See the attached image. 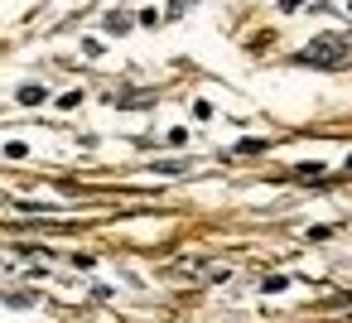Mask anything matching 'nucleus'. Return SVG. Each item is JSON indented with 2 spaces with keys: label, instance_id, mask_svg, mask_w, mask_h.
<instances>
[{
  "label": "nucleus",
  "instance_id": "f257e3e1",
  "mask_svg": "<svg viewBox=\"0 0 352 323\" xmlns=\"http://www.w3.org/2000/svg\"><path fill=\"white\" fill-rule=\"evenodd\" d=\"M299 63L304 68H347L352 63V44L342 39V34H318V39H309L304 49H299Z\"/></svg>",
  "mask_w": 352,
  "mask_h": 323
},
{
  "label": "nucleus",
  "instance_id": "f03ea898",
  "mask_svg": "<svg viewBox=\"0 0 352 323\" xmlns=\"http://www.w3.org/2000/svg\"><path fill=\"white\" fill-rule=\"evenodd\" d=\"M294 179H299V183H323V164H299Z\"/></svg>",
  "mask_w": 352,
  "mask_h": 323
},
{
  "label": "nucleus",
  "instance_id": "7ed1b4c3",
  "mask_svg": "<svg viewBox=\"0 0 352 323\" xmlns=\"http://www.w3.org/2000/svg\"><path fill=\"white\" fill-rule=\"evenodd\" d=\"M44 97H49V92H44L39 82H30V87H20V102H25V107H39Z\"/></svg>",
  "mask_w": 352,
  "mask_h": 323
},
{
  "label": "nucleus",
  "instance_id": "20e7f679",
  "mask_svg": "<svg viewBox=\"0 0 352 323\" xmlns=\"http://www.w3.org/2000/svg\"><path fill=\"white\" fill-rule=\"evenodd\" d=\"M107 30H111V34H126V30H131V15H107Z\"/></svg>",
  "mask_w": 352,
  "mask_h": 323
},
{
  "label": "nucleus",
  "instance_id": "39448f33",
  "mask_svg": "<svg viewBox=\"0 0 352 323\" xmlns=\"http://www.w3.org/2000/svg\"><path fill=\"white\" fill-rule=\"evenodd\" d=\"M285 285H289V280H285V275H270V280H265V285H261V289H265V294H280V289H285Z\"/></svg>",
  "mask_w": 352,
  "mask_h": 323
},
{
  "label": "nucleus",
  "instance_id": "423d86ee",
  "mask_svg": "<svg viewBox=\"0 0 352 323\" xmlns=\"http://www.w3.org/2000/svg\"><path fill=\"white\" fill-rule=\"evenodd\" d=\"M78 102H82V92H63V97H58V107H63V111H73Z\"/></svg>",
  "mask_w": 352,
  "mask_h": 323
},
{
  "label": "nucleus",
  "instance_id": "0eeeda50",
  "mask_svg": "<svg viewBox=\"0 0 352 323\" xmlns=\"http://www.w3.org/2000/svg\"><path fill=\"white\" fill-rule=\"evenodd\" d=\"M188 5H193V0H169V15H174V20H179V15H184V10H188Z\"/></svg>",
  "mask_w": 352,
  "mask_h": 323
},
{
  "label": "nucleus",
  "instance_id": "6e6552de",
  "mask_svg": "<svg viewBox=\"0 0 352 323\" xmlns=\"http://www.w3.org/2000/svg\"><path fill=\"white\" fill-rule=\"evenodd\" d=\"M304 5V0H280V10H299Z\"/></svg>",
  "mask_w": 352,
  "mask_h": 323
},
{
  "label": "nucleus",
  "instance_id": "1a4fd4ad",
  "mask_svg": "<svg viewBox=\"0 0 352 323\" xmlns=\"http://www.w3.org/2000/svg\"><path fill=\"white\" fill-rule=\"evenodd\" d=\"M347 169H352V155H347Z\"/></svg>",
  "mask_w": 352,
  "mask_h": 323
}]
</instances>
